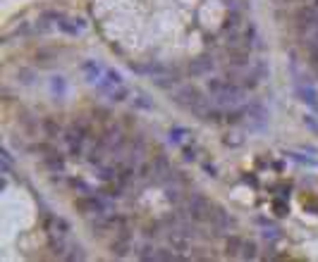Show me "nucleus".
<instances>
[{"label": "nucleus", "instance_id": "1", "mask_svg": "<svg viewBox=\"0 0 318 262\" xmlns=\"http://www.w3.org/2000/svg\"><path fill=\"white\" fill-rule=\"evenodd\" d=\"M170 100H175L180 108H184L187 112H191V114H196V117L204 119V122H211V124H218V122H223L220 117H225L220 110L211 105V100L206 98L199 88H194V86L175 88V91L170 93Z\"/></svg>", "mask_w": 318, "mask_h": 262}, {"label": "nucleus", "instance_id": "2", "mask_svg": "<svg viewBox=\"0 0 318 262\" xmlns=\"http://www.w3.org/2000/svg\"><path fill=\"white\" fill-rule=\"evenodd\" d=\"M206 91H208V95L215 100V105H220V108H242V100H244V91L237 86V84H232V81H227V79H208L206 81Z\"/></svg>", "mask_w": 318, "mask_h": 262}, {"label": "nucleus", "instance_id": "3", "mask_svg": "<svg viewBox=\"0 0 318 262\" xmlns=\"http://www.w3.org/2000/svg\"><path fill=\"white\" fill-rule=\"evenodd\" d=\"M292 74H295V91H297V95H299V100L318 114V91H316V86L299 72L297 62H292Z\"/></svg>", "mask_w": 318, "mask_h": 262}, {"label": "nucleus", "instance_id": "4", "mask_svg": "<svg viewBox=\"0 0 318 262\" xmlns=\"http://www.w3.org/2000/svg\"><path fill=\"white\" fill-rule=\"evenodd\" d=\"M74 207L82 210V215L86 217H103V215H113V205L106 200L103 196H93L86 193V198H79L74 200Z\"/></svg>", "mask_w": 318, "mask_h": 262}, {"label": "nucleus", "instance_id": "5", "mask_svg": "<svg viewBox=\"0 0 318 262\" xmlns=\"http://www.w3.org/2000/svg\"><path fill=\"white\" fill-rule=\"evenodd\" d=\"M86 127L84 124H72L67 131H65V143H67L69 155L74 157H82L84 155V143H86Z\"/></svg>", "mask_w": 318, "mask_h": 262}, {"label": "nucleus", "instance_id": "6", "mask_svg": "<svg viewBox=\"0 0 318 262\" xmlns=\"http://www.w3.org/2000/svg\"><path fill=\"white\" fill-rule=\"evenodd\" d=\"M213 67H215V62L211 57H196V60L189 62V74L191 76H206V74L213 72Z\"/></svg>", "mask_w": 318, "mask_h": 262}, {"label": "nucleus", "instance_id": "7", "mask_svg": "<svg viewBox=\"0 0 318 262\" xmlns=\"http://www.w3.org/2000/svg\"><path fill=\"white\" fill-rule=\"evenodd\" d=\"M242 243H244V239H239V236H230V239H227V255L239 258V253H242Z\"/></svg>", "mask_w": 318, "mask_h": 262}, {"label": "nucleus", "instance_id": "8", "mask_svg": "<svg viewBox=\"0 0 318 262\" xmlns=\"http://www.w3.org/2000/svg\"><path fill=\"white\" fill-rule=\"evenodd\" d=\"M239 258H244V260H256V258H258V253H256V243H254V241H244V243H242V253H239Z\"/></svg>", "mask_w": 318, "mask_h": 262}, {"label": "nucleus", "instance_id": "9", "mask_svg": "<svg viewBox=\"0 0 318 262\" xmlns=\"http://www.w3.org/2000/svg\"><path fill=\"white\" fill-rule=\"evenodd\" d=\"M189 138V131L182 129V127H175V129H170V143H175V146H182L184 141Z\"/></svg>", "mask_w": 318, "mask_h": 262}, {"label": "nucleus", "instance_id": "10", "mask_svg": "<svg viewBox=\"0 0 318 262\" xmlns=\"http://www.w3.org/2000/svg\"><path fill=\"white\" fill-rule=\"evenodd\" d=\"M50 91H53V95L63 98V95H65V91H67V86H65V79H63V76H53V79H50Z\"/></svg>", "mask_w": 318, "mask_h": 262}, {"label": "nucleus", "instance_id": "11", "mask_svg": "<svg viewBox=\"0 0 318 262\" xmlns=\"http://www.w3.org/2000/svg\"><path fill=\"white\" fill-rule=\"evenodd\" d=\"M261 234H263V239H271V241H275V239H280V236H282L277 226H263V231H261Z\"/></svg>", "mask_w": 318, "mask_h": 262}, {"label": "nucleus", "instance_id": "12", "mask_svg": "<svg viewBox=\"0 0 318 262\" xmlns=\"http://www.w3.org/2000/svg\"><path fill=\"white\" fill-rule=\"evenodd\" d=\"M304 124L314 131V133H318V122H316V117H314V114H306V117H304Z\"/></svg>", "mask_w": 318, "mask_h": 262}, {"label": "nucleus", "instance_id": "13", "mask_svg": "<svg viewBox=\"0 0 318 262\" xmlns=\"http://www.w3.org/2000/svg\"><path fill=\"white\" fill-rule=\"evenodd\" d=\"M273 205H275V210H277V215H287V210H290V205H287V203H280V200H275Z\"/></svg>", "mask_w": 318, "mask_h": 262}]
</instances>
